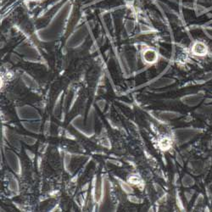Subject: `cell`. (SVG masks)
<instances>
[{
  "label": "cell",
  "instance_id": "1",
  "mask_svg": "<svg viewBox=\"0 0 212 212\" xmlns=\"http://www.w3.org/2000/svg\"><path fill=\"white\" fill-rule=\"evenodd\" d=\"M143 58H144V60H146V62H148V63H153V62H155V61L157 60V55H156L155 51L149 49V50L145 51V53H144V55H143Z\"/></svg>",
  "mask_w": 212,
  "mask_h": 212
}]
</instances>
